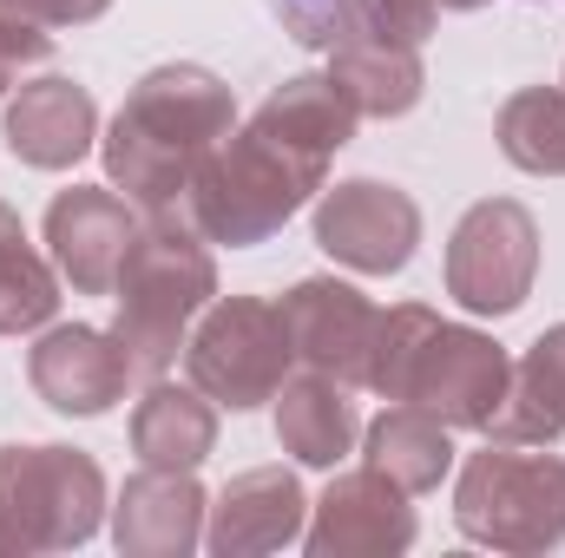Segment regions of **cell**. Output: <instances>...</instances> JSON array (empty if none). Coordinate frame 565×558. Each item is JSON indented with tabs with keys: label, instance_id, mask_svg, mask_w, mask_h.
Here are the masks:
<instances>
[{
	"label": "cell",
	"instance_id": "1",
	"mask_svg": "<svg viewBox=\"0 0 565 558\" xmlns=\"http://www.w3.org/2000/svg\"><path fill=\"white\" fill-rule=\"evenodd\" d=\"M237 126V99L217 73L204 66H151L139 86L126 93L113 132H106V178L151 211H184V191L198 178V164L231 139Z\"/></svg>",
	"mask_w": 565,
	"mask_h": 558
},
{
	"label": "cell",
	"instance_id": "2",
	"mask_svg": "<svg viewBox=\"0 0 565 558\" xmlns=\"http://www.w3.org/2000/svg\"><path fill=\"white\" fill-rule=\"evenodd\" d=\"M513 362L493 335L467 322H440L427 302H395L375 322V355H369V388L382 401H415L447 427H493L507 408Z\"/></svg>",
	"mask_w": 565,
	"mask_h": 558
},
{
	"label": "cell",
	"instance_id": "3",
	"mask_svg": "<svg viewBox=\"0 0 565 558\" xmlns=\"http://www.w3.org/2000/svg\"><path fill=\"white\" fill-rule=\"evenodd\" d=\"M322 178H329L322 151L296 144L289 132H277L270 119L250 112V126H231V139L198 164V178L184 191V217L211 244L250 250V244L277 237L282 224L322 191Z\"/></svg>",
	"mask_w": 565,
	"mask_h": 558
},
{
	"label": "cell",
	"instance_id": "4",
	"mask_svg": "<svg viewBox=\"0 0 565 558\" xmlns=\"http://www.w3.org/2000/svg\"><path fill=\"white\" fill-rule=\"evenodd\" d=\"M217 296V257L211 237L184 217V211H151L139 217L132 257L113 282V335L126 342L139 375H164L178 362V348L191 342V322L211 309Z\"/></svg>",
	"mask_w": 565,
	"mask_h": 558
},
{
	"label": "cell",
	"instance_id": "5",
	"mask_svg": "<svg viewBox=\"0 0 565 558\" xmlns=\"http://www.w3.org/2000/svg\"><path fill=\"white\" fill-rule=\"evenodd\" d=\"M454 526L473 546H493V552L513 558L565 546V460L559 453H526L513 440H487L460 466Z\"/></svg>",
	"mask_w": 565,
	"mask_h": 558
},
{
	"label": "cell",
	"instance_id": "6",
	"mask_svg": "<svg viewBox=\"0 0 565 558\" xmlns=\"http://www.w3.org/2000/svg\"><path fill=\"white\" fill-rule=\"evenodd\" d=\"M106 519V473L79 447H0V558L86 546Z\"/></svg>",
	"mask_w": 565,
	"mask_h": 558
},
{
	"label": "cell",
	"instance_id": "7",
	"mask_svg": "<svg viewBox=\"0 0 565 558\" xmlns=\"http://www.w3.org/2000/svg\"><path fill=\"white\" fill-rule=\"evenodd\" d=\"M184 368L231 415H250V408L277 401V388L289 382V329H282L277 302L211 296V309L198 315V329L184 342Z\"/></svg>",
	"mask_w": 565,
	"mask_h": 558
},
{
	"label": "cell",
	"instance_id": "8",
	"mask_svg": "<svg viewBox=\"0 0 565 558\" xmlns=\"http://www.w3.org/2000/svg\"><path fill=\"white\" fill-rule=\"evenodd\" d=\"M540 277V224L520 197H480L447 237V296L467 315H513Z\"/></svg>",
	"mask_w": 565,
	"mask_h": 558
},
{
	"label": "cell",
	"instance_id": "9",
	"mask_svg": "<svg viewBox=\"0 0 565 558\" xmlns=\"http://www.w3.org/2000/svg\"><path fill=\"white\" fill-rule=\"evenodd\" d=\"M415 244H422V204L402 184L342 178V184L316 191V250H329L355 277H395V270H408Z\"/></svg>",
	"mask_w": 565,
	"mask_h": 558
},
{
	"label": "cell",
	"instance_id": "10",
	"mask_svg": "<svg viewBox=\"0 0 565 558\" xmlns=\"http://www.w3.org/2000/svg\"><path fill=\"white\" fill-rule=\"evenodd\" d=\"M26 382L33 395L66 420H93L113 415L126 401V388L139 382L126 342L113 329H93V322H60L46 329L33 348H26Z\"/></svg>",
	"mask_w": 565,
	"mask_h": 558
},
{
	"label": "cell",
	"instance_id": "11",
	"mask_svg": "<svg viewBox=\"0 0 565 558\" xmlns=\"http://www.w3.org/2000/svg\"><path fill=\"white\" fill-rule=\"evenodd\" d=\"M282 329H289V355L316 375H335L342 388H369V355H375V322L382 309L335 277H302L277 302Z\"/></svg>",
	"mask_w": 565,
	"mask_h": 558
},
{
	"label": "cell",
	"instance_id": "12",
	"mask_svg": "<svg viewBox=\"0 0 565 558\" xmlns=\"http://www.w3.org/2000/svg\"><path fill=\"white\" fill-rule=\"evenodd\" d=\"M132 237H139V204L106 184H73L46 204V250L60 282H73V296H113Z\"/></svg>",
	"mask_w": 565,
	"mask_h": 558
},
{
	"label": "cell",
	"instance_id": "13",
	"mask_svg": "<svg viewBox=\"0 0 565 558\" xmlns=\"http://www.w3.org/2000/svg\"><path fill=\"white\" fill-rule=\"evenodd\" d=\"M302 546L309 558H395L415 546V506L375 466L335 473L316 500V519L302 526Z\"/></svg>",
	"mask_w": 565,
	"mask_h": 558
},
{
	"label": "cell",
	"instance_id": "14",
	"mask_svg": "<svg viewBox=\"0 0 565 558\" xmlns=\"http://www.w3.org/2000/svg\"><path fill=\"white\" fill-rule=\"evenodd\" d=\"M0 139L20 164L33 171H73L93 144H99V106L79 79L66 73H46V79H26L7 112H0Z\"/></svg>",
	"mask_w": 565,
	"mask_h": 558
},
{
	"label": "cell",
	"instance_id": "15",
	"mask_svg": "<svg viewBox=\"0 0 565 558\" xmlns=\"http://www.w3.org/2000/svg\"><path fill=\"white\" fill-rule=\"evenodd\" d=\"M204 486L198 466H145L113 506V546L132 558H184L204 546Z\"/></svg>",
	"mask_w": 565,
	"mask_h": 558
},
{
	"label": "cell",
	"instance_id": "16",
	"mask_svg": "<svg viewBox=\"0 0 565 558\" xmlns=\"http://www.w3.org/2000/svg\"><path fill=\"white\" fill-rule=\"evenodd\" d=\"M302 526H309V500H302L296 473L289 466H250L204 513V546L217 558L282 552V546L302 539Z\"/></svg>",
	"mask_w": 565,
	"mask_h": 558
},
{
	"label": "cell",
	"instance_id": "17",
	"mask_svg": "<svg viewBox=\"0 0 565 558\" xmlns=\"http://www.w3.org/2000/svg\"><path fill=\"white\" fill-rule=\"evenodd\" d=\"M355 433H362V420H355V401H349V388L335 375L309 368V375L277 388V440L302 466H342Z\"/></svg>",
	"mask_w": 565,
	"mask_h": 558
},
{
	"label": "cell",
	"instance_id": "18",
	"mask_svg": "<svg viewBox=\"0 0 565 558\" xmlns=\"http://www.w3.org/2000/svg\"><path fill=\"white\" fill-rule=\"evenodd\" d=\"M211 447H217V401L198 382L178 388L158 375L132 408V453L145 466H198Z\"/></svg>",
	"mask_w": 565,
	"mask_h": 558
},
{
	"label": "cell",
	"instance_id": "19",
	"mask_svg": "<svg viewBox=\"0 0 565 558\" xmlns=\"http://www.w3.org/2000/svg\"><path fill=\"white\" fill-rule=\"evenodd\" d=\"M493 440H513V447H553L565 433V322L546 329L520 362H513V382H507V408L487 427Z\"/></svg>",
	"mask_w": 565,
	"mask_h": 558
},
{
	"label": "cell",
	"instance_id": "20",
	"mask_svg": "<svg viewBox=\"0 0 565 558\" xmlns=\"http://www.w3.org/2000/svg\"><path fill=\"white\" fill-rule=\"evenodd\" d=\"M329 73L355 99L362 119H402L427 93L422 46H395V40H342L329 46Z\"/></svg>",
	"mask_w": 565,
	"mask_h": 558
},
{
	"label": "cell",
	"instance_id": "21",
	"mask_svg": "<svg viewBox=\"0 0 565 558\" xmlns=\"http://www.w3.org/2000/svg\"><path fill=\"white\" fill-rule=\"evenodd\" d=\"M369 466L388 473L408 500L434 493L454 466V440H447V420H434L415 401H388L382 415L369 420Z\"/></svg>",
	"mask_w": 565,
	"mask_h": 558
},
{
	"label": "cell",
	"instance_id": "22",
	"mask_svg": "<svg viewBox=\"0 0 565 558\" xmlns=\"http://www.w3.org/2000/svg\"><path fill=\"white\" fill-rule=\"evenodd\" d=\"M257 119H270L277 132H289L296 144H309L322 158H335L342 144L355 139V126H362V112L335 86V73H296V79H282L277 93L257 106Z\"/></svg>",
	"mask_w": 565,
	"mask_h": 558
},
{
	"label": "cell",
	"instance_id": "23",
	"mask_svg": "<svg viewBox=\"0 0 565 558\" xmlns=\"http://www.w3.org/2000/svg\"><path fill=\"white\" fill-rule=\"evenodd\" d=\"M60 309V270L26 244L20 217L0 204V335H33Z\"/></svg>",
	"mask_w": 565,
	"mask_h": 558
},
{
	"label": "cell",
	"instance_id": "24",
	"mask_svg": "<svg viewBox=\"0 0 565 558\" xmlns=\"http://www.w3.org/2000/svg\"><path fill=\"white\" fill-rule=\"evenodd\" d=\"M493 139L507 151V164L533 178H565V86H520L500 106Z\"/></svg>",
	"mask_w": 565,
	"mask_h": 558
},
{
	"label": "cell",
	"instance_id": "25",
	"mask_svg": "<svg viewBox=\"0 0 565 558\" xmlns=\"http://www.w3.org/2000/svg\"><path fill=\"white\" fill-rule=\"evenodd\" d=\"M264 7L282 20V33H289L296 46L329 53V46H342V40L355 33V20H362L369 0H264Z\"/></svg>",
	"mask_w": 565,
	"mask_h": 558
},
{
	"label": "cell",
	"instance_id": "26",
	"mask_svg": "<svg viewBox=\"0 0 565 558\" xmlns=\"http://www.w3.org/2000/svg\"><path fill=\"white\" fill-rule=\"evenodd\" d=\"M46 60H53V33L20 13H0V93L20 86L26 66H46Z\"/></svg>",
	"mask_w": 565,
	"mask_h": 558
},
{
	"label": "cell",
	"instance_id": "27",
	"mask_svg": "<svg viewBox=\"0 0 565 558\" xmlns=\"http://www.w3.org/2000/svg\"><path fill=\"white\" fill-rule=\"evenodd\" d=\"M113 0H0V13H20V20H33V26H86V20H99Z\"/></svg>",
	"mask_w": 565,
	"mask_h": 558
},
{
	"label": "cell",
	"instance_id": "28",
	"mask_svg": "<svg viewBox=\"0 0 565 558\" xmlns=\"http://www.w3.org/2000/svg\"><path fill=\"white\" fill-rule=\"evenodd\" d=\"M440 13H473V7H487V0H434Z\"/></svg>",
	"mask_w": 565,
	"mask_h": 558
},
{
	"label": "cell",
	"instance_id": "29",
	"mask_svg": "<svg viewBox=\"0 0 565 558\" xmlns=\"http://www.w3.org/2000/svg\"><path fill=\"white\" fill-rule=\"evenodd\" d=\"M559 86H565V79H559Z\"/></svg>",
	"mask_w": 565,
	"mask_h": 558
}]
</instances>
